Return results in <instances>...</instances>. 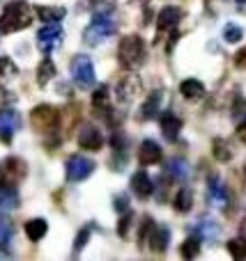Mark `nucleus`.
Listing matches in <instances>:
<instances>
[{"label":"nucleus","mask_w":246,"mask_h":261,"mask_svg":"<svg viewBox=\"0 0 246 261\" xmlns=\"http://www.w3.org/2000/svg\"><path fill=\"white\" fill-rule=\"evenodd\" d=\"M30 23H32L30 5H26L23 0H16V3H9L5 7L3 16H0V32L3 35H12V32L28 28Z\"/></svg>","instance_id":"f257e3e1"},{"label":"nucleus","mask_w":246,"mask_h":261,"mask_svg":"<svg viewBox=\"0 0 246 261\" xmlns=\"http://www.w3.org/2000/svg\"><path fill=\"white\" fill-rule=\"evenodd\" d=\"M118 58L120 64L127 69H136L143 64L145 60V41L141 39L138 35H129L120 41V48H118Z\"/></svg>","instance_id":"f03ea898"},{"label":"nucleus","mask_w":246,"mask_h":261,"mask_svg":"<svg viewBox=\"0 0 246 261\" xmlns=\"http://www.w3.org/2000/svg\"><path fill=\"white\" fill-rule=\"evenodd\" d=\"M113 32H115L113 18L106 16V14H97V16H92V23L85 28V32H83V41L90 46H97L104 39H108Z\"/></svg>","instance_id":"7ed1b4c3"},{"label":"nucleus","mask_w":246,"mask_h":261,"mask_svg":"<svg viewBox=\"0 0 246 261\" xmlns=\"http://www.w3.org/2000/svg\"><path fill=\"white\" fill-rule=\"evenodd\" d=\"M69 71H72V78L81 90H90L95 85L97 76H95V67H92V60L87 55H76L69 64Z\"/></svg>","instance_id":"20e7f679"},{"label":"nucleus","mask_w":246,"mask_h":261,"mask_svg":"<svg viewBox=\"0 0 246 261\" xmlns=\"http://www.w3.org/2000/svg\"><path fill=\"white\" fill-rule=\"evenodd\" d=\"M58 110L51 108V106H37L32 110V126L41 133H53L58 126Z\"/></svg>","instance_id":"39448f33"},{"label":"nucleus","mask_w":246,"mask_h":261,"mask_svg":"<svg viewBox=\"0 0 246 261\" xmlns=\"http://www.w3.org/2000/svg\"><path fill=\"white\" fill-rule=\"evenodd\" d=\"M62 28L58 25V21L55 23H49L46 28H41L39 32H37V46H39L44 53H51V50H55L60 44H62Z\"/></svg>","instance_id":"423d86ee"},{"label":"nucleus","mask_w":246,"mask_h":261,"mask_svg":"<svg viewBox=\"0 0 246 261\" xmlns=\"http://www.w3.org/2000/svg\"><path fill=\"white\" fill-rule=\"evenodd\" d=\"M67 179L69 181H83L95 172V163L90 158H83V156H72L67 161Z\"/></svg>","instance_id":"0eeeda50"},{"label":"nucleus","mask_w":246,"mask_h":261,"mask_svg":"<svg viewBox=\"0 0 246 261\" xmlns=\"http://www.w3.org/2000/svg\"><path fill=\"white\" fill-rule=\"evenodd\" d=\"M18 126H21V119L14 110H0V140L3 142H12Z\"/></svg>","instance_id":"6e6552de"},{"label":"nucleus","mask_w":246,"mask_h":261,"mask_svg":"<svg viewBox=\"0 0 246 261\" xmlns=\"http://www.w3.org/2000/svg\"><path fill=\"white\" fill-rule=\"evenodd\" d=\"M78 144H81L83 149H87V151H97V149H101V144H104V135H101L99 128L85 126L78 133Z\"/></svg>","instance_id":"1a4fd4ad"},{"label":"nucleus","mask_w":246,"mask_h":261,"mask_svg":"<svg viewBox=\"0 0 246 261\" xmlns=\"http://www.w3.org/2000/svg\"><path fill=\"white\" fill-rule=\"evenodd\" d=\"M180 18H182V12H180L177 7H164L159 12V16H156V30L159 32L173 30V28L180 23Z\"/></svg>","instance_id":"9d476101"},{"label":"nucleus","mask_w":246,"mask_h":261,"mask_svg":"<svg viewBox=\"0 0 246 261\" xmlns=\"http://www.w3.org/2000/svg\"><path fill=\"white\" fill-rule=\"evenodd\" d=\"M161 130H164V138L168 142H175L180 130H182V119L175 113H164V117H161Z\"/></svg>","instance_id":"9b49d317"},{"label":"nucleus","mask_w":246,"mask_h":261,"mask_svg":"<svg viewBox=\"0 0 246 261\" xmlns=\"http://www.w3.org/2000/svg\"><path fill=\"white\" fill-rule=\"evenodd\" d=\"M138 158H141V165H156V163H161V147L154 140H145L141 144Z\"/></svg>","instance_id":"f8f14e48"},{"label":"nucleus","mask_w":246,"mask_h":261,"mask_svg":"<svg viewBox=\"0 0 246 261\" xmlns=\"http://www.w3.org/2000/svg\"><path fill=\"white\" fill-rule=\"evenodd\" d=\"M170 243V229L168 227H152V236H150V248L154 252H166Z\"/></svg>","instance_id":"ddd939ff"},{"label":"nucleus","mask_w":246,"mask_h":261,"mask_svg":"<svg viewBox=\"0 0 246 261\" xmlns=\"http://www.w3.org/2000/svg\"><path fill=\"white\" fill-rule=\"evenodd\" d=\"M207 195H210V202L214 204V206H223V204L228 202V190H226V186L221 184V179H216V176H212L210 179Z\"/></svg>","instance_id":"4468645a"},{"label":"nucleus","mask_w":246,"mask_h":261,"mask_svg":"<svg viewBox=\"0 0 246 261\" xmlns=\"http://www.w3.org/2000/svg\"><path fill=\"white\" fill-rule=\"evenodd\" d=\"M131 188L138 197H150L152 190H154V186H152V179L147 176V172H136L133 179H131Z\"/></svg>","instance_id":"2eb2a0df"},{"label":"nucleus","mask_w":246,"mask_h":261,"mask_svg":"<svg viewBox=\"0 0 246 261\" xmlns=\"http://www.w3.org/2000/svg\"><path fill=\"white\" fill-rule=\"evenodd\" d=\"M18 206V195L9 184L0 186V213H7Z\"/></svg>","instance_id":"dca6fc26"},{"label":"nucleus","mask_w":246,"mask_h":261,"mask_svg":"<svg viewBox=\"0 0 246 261\" xmlns=\"http://www.w3.org/2000/svg\"><path fill=\"white\" fill-rule=\"evenodd\" d=\"M180 92H182V96L196 101V99H200V96L205 94V85H203L200 81H196V78H187V81L180 83Z\"/></svg>","instance_id":"f3484780"},{"label":"nucleus","mask_w":246,"mask_h":261,"mask_svg":"<svg viewBox=\"0 0 246 261\" xmlns=\"http://www.w3.org/2000/svg\"><path fill=\"white\" fill-rule=\"evenodd\" d=\"M46 229H49V225H46V220H41V218H35V220H28L26 222V236L30 241H39L46 236Z\"/></svg>","instance_id":"a211bd4d"},{"label":"nucleus","mask_w":246,"mask_h":261,"mask_svg":"<svg viewBox=\"0 0 246 261\" xmlns=\"http://www.w3.org/2000/svg\"><path fill=\"white\" fill-rule=\"evenodd\" d=\"M159 106H161V92L156 90L147 96L145 106H143V110H141V117L143 119H154L156 115H159Z\"/></svg>","instance_id":"6ab92c4d"},{"label":"nucleus","mask_w":246,"mask_h":261,"mask_svg":"<svg viewBox=\"0 0 246 261\" xmlns=\"http://www.w3.org/2000/svg\"><path fill=\"white\" fill-rule=\"evenodd\" d=\"M51 78H55V64L46 58V60H41V64L37 67V85L46 87V83H49Z\"/></svg>","instance_id":"aec40b11"},{"label":"nucleus","mask_w":246,"mask_h":261,"mask_svg":"<svg viewBox=\"0 0 246 261\" xmlns=\"http://www.w3.org/2000/svg\"><path fill=\"white\" fill-rule=\"evenodd\" d=\"M64 14H67L64 7H37V16H39L44 23L60 21V18H64Z\"/></svg>","instance_id":"412c9836"},{"label":"nucleus","mask_w":246,"mask_h":261,"mask_svg":"<svg viewBox=\"0 0 246 261\" xmlns=\"http://www.w3.org/2000/svg\"><path fill=\"white\" fill-rule=\"evenodd\" d=\"M191 206H193V193L189 188H182L177 193V197H175V208L180 213H187V211H191Z\"/></svg>","instance_id":"4be33fe9"},{"label":"nucleus","mask_w":246,"mask_h":261,"mask_svg":"<svg viewBox=\"0 0 246 261\" xmlns=\"http://www.w3.org/2000/svg\"><path fill=\"white\" fill-rule=\"evenodd\" d=\"M168 172L170 176H175V179H189V165L182 161V158H173V161H168Z\"/></svg>","instance_id":"5701e85b"},{"label":"nucleus","mask_w":246,"mask_h":261,"mask_svg":"<svg viewBox=\"0 0 246 261\" xmlns=\"http://www.w3.org/2000/svg\"><path fill=\"white\" fill-rule=\"evenodd\" d=\"M212 151H214L216 161H221V163H228L230 158H233V151H230V147H228V142H226V140H214Z\"/></svg>","instance_id":"b1692460"},{"label":"nucleus","mask_w":246,"mask_h":261,"mask_svg":"<svg viewBox=\"0 0 246 261\" xmlns=\"http://www.w3.org/2000/svg\"><path fill=\"white\" fill-rule=\"evenodd\" d=\"M196 229H198V234H200L203 239H207V241H214L216 236H219V227H216L214 220H200Z\"/></svg>","instance_id":"393cba45"},{"label":"nucleus","mask_w":246,"mask_h":261,"mask_svg":"<svg viewBox=\"0 0 246 261\" xmlns=\"http://www.w3.org/2000/svg\"><path fill=\"white\" fill-rule=\"evenodd\" d=\"M180 252H182L184 259H196L198 254H200V241L198 239H187L182 243V248H180Z\"/></svg>","instance_id":"a878e982"},{"label":"nucleus","mask_w":246,"mask_h":261,"mask_svg":"<svg viewBox=\"0 0 246 261\" xmlns=\"http://www.w3.org/2000/svg\"><path fill=\"white\" fill-rule=\"evenodd\" d=\"M242 37H244V30L237 23H228V25L223 28V39L228 41V44H237V41H242Z\"/></svg>","instance_id":"bb28decb"},{"label":"nucleus","mask_w":246,"mask_h":261,"mask_svg":"<svg viewBox=\"0 0 246 261\" xmlns=\"http://www.w3.org/2000/svg\"><path fill=\"white\" fill-rule=\"evenodd\" d=\"M228 252L233 254L235 259H246V241L242 239H235L228 243Z\"/></svg>","instance_id":"cd10ccee"},{"label":"nucleus","mask_w":246,"mask_h":261,"mask_svg":"<svg viewBox=\"0 0 246 261\" xmlns=\"http://www.w3.org/2000/svg\"><path fill=\"white\" fill-rule=\"evenodd\" d=\"M7 170L12 176H23L26 174V165H23V161H16V158H9L7 161Z\"/></svg>","instance_id":"c85d7f7f"},{"label":"nucleus","mask_w":246,"mask_h":261,"mask_svg":"<svg viewBox=\"0 0 246 261\" xmlns=\"http://www.w3.org/2000/svg\"><path fill=\"white\" fill-rule=\"evenodd\" d=\"M12 234H14L12 225H9L7 220H0V245H7L9 239H12Z\"/></svg>","instance_id":"c756f323"},{"label":"nucleus","mask_w":246,"mask_h":261,"mask_svg":"<svg viewBox=\"0 0 246 261\" xmlns=\"http://www.w3.org/2000/svg\"><path fill=\"white\" fill-rule=\"evenodd\" d=\"M7 73H16V67H14L7 58H0V81H3V76H7Z\"/></svg>","instance_id":"7c9ffc66"},{"label":"nucleus","mask_w":246,"mask_h":261,"mask_svg":"<svg viewBox=\"0 0 246 261\" xmlns=\"http://www.w3.org/2000/svg\"><path fill=\"white\" fill-rule=\"evenodd\" d=\"M106 96H108V92H106V87H99L95 94V106H106Z\"/></svg>","instance_id":"2f4dec72"},{"label":"nucleus","mask_w":246,"mask_h":261,"mask_svg":"<svg viewBox=\"0 0 246 261\" xmlns=\"http://www.w3.org/2000/svg\"><path fill=\"white\" fill-rule=\"evenodd\" d=\"M235 64H237L239 69H246V48H242L237 55H235Z\"/></svg>","instance_id":"473e14b6"},{"label":"nucleus","mask_w":246,"mask_h":261,"mask_svg":"<svg viewBox=\"0 0 246 261\" xmlns=\"http://www.w3.org/2000/svg\"><path fill=\"white\" fill-rule=\"evenodd\" d=\"M87 236H90V231H87V229H83L81 234H78V239H76V250H83V245L87 243Z\"/></svg>","instance_id":"72a5a7b5"},{"label":"nucleus","mask_w":246,"mask_h":261,"mask_svg":"<svg viewBox=\"0 0 246 261\" xmlns=\"http://www.w3.org/2000/svg\"><path fill=\"white\" fill-rule=\"evenodd\" d=\"M237 138H239V142L246 144V122H242V124L237 126Z\"/></svg>","instance_id":"f704fd0d"},{"label":"nucleus","mask_w":246,"mask_h":261,"mask_svg":"<svg viewBox=\"0 0 246 261\" xmlns=\"http://www.w3.org/2000/svg\"><path fill=\"white\" fill-rule=\"evenodd\" d=\"M129 220H131V216L129 218H122V220H120V236H127V225H129Z\"/></svg>","instance_id":"c9c22d12"},{"label":"nucleus","mask_w":246,"mask_h":261,"mask_svg":"<svg viewBox=\"0 0 246 261\" xmlns=\"http://www.w3.org/2000/svg\"><path fill=\"white\" fill-rule=\"evenodd\" d=\"M115 204H118V206H115L118 211H124V208H127V197H118L115 199Z\"/></svg>","instance_id":"e433bc0d"},{"label":"nucleus","mask_w":246,"mask_h":261,"mask_svg":"<svg viewBox=\"0 0 246 261\" xmlns=\"http://www.w3.org/2000/svg\"><path fill=\"white\" fill-rule=\"evenodd\" d=\"M237 3H239V5H242V3H244V0H237Z\"/></svg>","instance_id":"4c0bfd02"}]
</instances>
